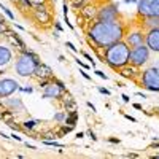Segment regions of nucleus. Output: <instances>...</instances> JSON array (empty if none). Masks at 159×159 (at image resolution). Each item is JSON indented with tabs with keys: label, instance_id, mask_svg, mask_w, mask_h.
<instances>
[{
	"label": "nucleus",
	"instance_id": "37",
	"mask_svg": "<svg viewBox=\"0 0 159 159\" xmlns=\"http://www.w3.org/2000/svg\"><path fill=\"white\" fill-rule=\"evenodd\" d=\"M124 118L129 119V121H132V123H137V119H135L134 116H130V115H124Z\"/></svg>",
	"mask_w": 159,
	"mask_h": 159
},
{
	"label": "nucleus",
	"instance_id": "29",
	"mask_svg": "<svg viewBox=\"0 0 159 159\" xmlns=\"http://www.w3.org/2000/svg\"><path fill=\"white\" fill-rule=\"evenodd\" d=\"M83 56H84V57H86V59H88V61L91 62V67L94 69V67H96V62H94V59L91 57V54H88V52H83Z\"/></svg>",
	"mask_w": 159,
	"mask_h": 159
},
{
	"label": "nucleus",
	"instance_id": "20",
	"mask_svg": "<svg viewBox=\"0 0 159 159\" xmlns=\"http://www.w3.org/2000/svg\"><path fill=\"white\" fill-rule=\"evenodd\" d=\"M56 137H57V132H52V130H48V132H45L43 135H38V139L40 140H56Z\"/></svg>",
	"mask_w": 159,
	"mask_h": 159
},
{
	"label": "nucleus",
	"instance_id": "4",
	"mask_svg": "<svg viewBox=\"0 0 159 159\" xmlns=\"http://www.w3.org/2000/svg\"><path fill=\"white\" fill-rule=\"evenodd\" d=\"M140 83L145 89L159 92V67H151L140 73Z\"/></svg>",
	"mask_w": 159,
	"mask_h": 159
},
{
	"label": "nucleus",
	"instance_id": "22",
	"mask_svg": "<svg viewBox=\"0 0 159 159\" xmlns=\"http://www.w3.org/2000/svg\"><path fill=\"white\" fill-rule=\"evenodd\" d=\"M0 10H2V11L5 13V15L8 16V19H10V21H15V15H13V13H11V10H8V8H5L2 2H0Z\"/></svg>",
	"mask_w": 159,
	"mask_h": 159
},
{
	"label": "nucleus",
	"instance_id": "27",
	"mask_svg": "<svg viewBox=\"0 0 159 159\" xmlns=\"http://www.w3.org/2000/svg\"><path fill=\"white\" fill-rule=\"evenodd\" d=\"M8 126H10L13 130H22V126L18 124V123H15V121H13V123H8Z\"/></svg>",
	"mask_w": 159,
	"mask_h": 159
},
{
	"label": "nucleus",
	"instance_id": "9",
	"mask_svg": "<svg viewBox=\"0 0 159 159\" xmlns=\"http://www.w3.org/2000/svg\"><path fill=\"white\" fill-rule=\"evenodd\" d=\"M124 42L127 43L129 48H135L139 45H143L145 43V34L142 30H134V32H129L124 35Z\"/></svg>",
	"mask_w": 159,
	"mask_h": 159
},
{
	"label": "nucleus",
	"instance_id": "28",
	"mask_svg": "<svg viewBox=\"0 0 159 159\" xmlns=\"http://www.w3.org/2000/svg\"><path fill=\"white\" fill-rule=\"evenodd\" d=\"M65 116H67V113H65V111H62V113H57L54 119H56V121H59V123H61V121H65Z\"/></svg>",
	"mask_w": 159,
	"mask_h": 159
},
{
	"label": "nucleus",
	"instance_id": "1",
	"mask_svg": "<svg viewBox=\"0 0 159 159\" xmlns=\"http://www.w3.org/2000/svg\"><path fill=\"white\" fill-rule=\"evenodd\" d=\"M124 35H126L124 27L118 19L116 21H94L88 29L89 43L102 49L123 40Z\"/></svg>",
	"mask_w": 159,
	"mask_h": 159
},
{
	"label": "nucleus",
	"instance_id": "32",
	"mask_svg": "<svg viewBox=\"0 0 159 159\" xmlns=\"http://www.w3.org/2000/svg\"><path fill=\"white\" fill-rule=\"evenodd\" d=\"M65 45H67V48H70L73 52H78V48H75V45L73 43H70V42H67V43H65Z\"/></svg>",
	"mask_w": 159,
	"mask_h": 159
},
{
	"label": "nucleus",
	"instance_id": "21",
	"mask_svg": "<svg viewBox=\"0 0 159 159\" xmlns=\"http://www.w3.org/2000/svg\"><path fill=\"white\" fill-rule=\"evenodd\" d=\"M37 123H38V121H35V119H30V121H24V123H22V129L32 130V129L37 126Z\"/></svg>",
	"mask_w": 159,
	"mask_h": 159
},
{
	"label": "nucleus",
	"instance_id": "49",
	"mask_svg": "<svg viewBox=\"0 0 159 159\" xmlns=\"http://www.w3.org/2000/svg\"><path fill=\"white\" fill-rule=\"evenodd\" d=\"M15 27H16V29H18V30H24V27H21V25H18V24H16V22H15Z\"/></svg>",
	"mask_w": 159,
	"mask_h": 159
},
{
	"label": "nucleus",
	"instance_id": "16",
	"mask_svg": "<svg viewBox=\"0 0 159 159\" xmlns=\"http://www.w3.org/2000/svg\"><path fill=\"white\" fill-rule=\"evenodd\" d=\"M34 76L38 78V80H42V78H52V70H51L49 65H46V64H43V62H40V64L37 65V69H35Z\"/></svg>",
	"mask_w": 159,
	"mask_h": 159
},
{
	"label": "nucleus",
	"instance_id": "10",
	"mask_svg": "<svg viewBox=\"0 0 159 159\" xmlns=\"http://www.w3.org/2000/svg\"><path fill=\"white\" fill-rule=\"evenodd\" d=\"M145 45L150 48V51L159 52V27L145 34Z\"/></svg>",
	"mask_w": 159,
	"mask_h": 159
},
{
	"label": "nucleus",
	"instance_id": "42",
	"mask_svg": "<svg viewBox=\"0 0 159 159\" xmlns=\"http://www.w3.org/2000/svg\"><path fill=\"white\" fill-rule=\"evenodd\" d=\"M150 148H156V150H157V148H159V142H154V143H151V147H150Z\"/></svg>",
	"mask_w": 159,
	"mask_h": 159
},
{
	"label": "nucleus",
	"instance_id": "11",
	"mask_svg": "<svg viewBox=\"0 0 159 159\" xmlns=\"http://www.w3.org/2000/svg\"><path fill=\"white\" fill-rule=\"evenodd\" d=\"M34 18L37 19V22L45 24V25L49 24L51 19H52V16H51V13H49V10H48L46 5H40V7L34 8Z\"/></svg>",
	"mask_w": 159,
	"mask_h": 159
},
{
	"label": "nucleus",
	"instance_id": "15",
	"mask_svg": "<svg viewBox=\"0 0 159 159\" xmlns=\"http://www.w3.org/2000/svg\"><path fill=\"white\" fill-rule=\"evenodd\" d=\"M118 73L121 75L123 78H127V80H134L139 73V67H135V65H132V64H126L124 67L121 69H118Z\"/></svg>",
	"mask_w": 159,
	"mask_h": 159
},
{
	"label": "nucleus",
	"instance_id": "30",
	"mask_svg": "<svg viewBox=\"0 0 159 159\" xmlns=\"http://www.w3.org/2000/svg\"><path fill=\"white\" fill-rule=\"evenodd\" d=\"M94 73H96V75H97L99 78H102V80H108V76H107V75H105V73H103L102 70H96Z\"/></svg>",
	"mask_w": 159,
	"mask_h": 159
},
{
	"label": "nucleus",
	"instance_id": "35",
	"mask_svg": "<svg viewBox=\"0 0 159 159\" xmlns=\"http://www.w3.org/2000/svg\"><path fill=\"white\" fill-rule=\"evenodd\" d=\"M54 27H56V30H57L59 34L64 30V29H62V25H61V22H54Z\"/></svg>",
	"mask_w": 159,
	"mask_h": 159
},
{
	"label": "nucleus",
	"instance_id": "48",
	"mask_svg": "<svg viewBox=\"0 0 159 159\" xmlns=\"http://www.w3.org/2000/svg\"><path fill=\"white\" fill-rule=\"evenodd\" d=\"M25 145H27V148H29V150H37V148L34 147V145H29V143H25Z\"/></svg>",
	"mask_w": 159,
	"mask_h": 159
},
{
	"label": "nucleus",
	"instance_id": "53",
	"mask_svg": "<svg viewBox=\"0 0 159 159\" xmlns=\"http://www.w3.org/2000/svg\"><path fill=\"white\" fill-rule=\"evenodd\" d=\"M70 2H75V0H70Z\"/></svg>",
	"mask_w": 159,
	"mask_h": 159
},
{
	"label": "nucleus",
	"instance_id": "34",
	"mask_svg": "<svg viewBox=\"0 0 159 159\" xmlns=\"http://www.w3.org/2000/svg\"><path fill=\"white\" fill-rule=\"evenodd\" d=\"M107 142H110V143H119V142H121V140H119V139H115V137H110V139H107Z\"/></svg>",
	"mask_w": 159,
	"mask_h": 159
},
{
	"label": "nucleus",
	"instance_id": "23",
	"mask_svg": "<svg viewBox=\"0 0 159 159\" xmlns=\"http://www.w3.org/2000/svg\"><path fill=\"white\" fill-rule=\"evenodd\" d=\"M72 130H73V126H61V132H57V135H65Z\"/></svg>",
	"mask_w": 159,
	"mask_h": 159
},
{
	"label": "nucleus",
	"instance_id": "25",
	"mask_svg": "<svg viewBox=\"0 0 159 159\" xmlns=\"http://www.w3.org/2000/svg\"><path fill=\"white\" fill-rule=\"evenodd\" d=\"M46 2H48V0H30L32 10H34V8H37V7H40V5H46Z\"/></svg>",
	"mask_w": 159,
	"mask_h": 159
},
{
	"label": "nucleus",
	"instance_id": "2",
	"mask_svg": "<svg viewBox=\"0 0 159 159\" xmlns=\"http://www.w3.org/2000/svg\"><path fill=\"white\" fill-rule=\"evenodd\" d=\"M129 52L130 48L127 46V43L124 40H119V42L103 48V62L113 70H118L129 64Z\"/></svg>",
	"mask_w": 159,
	"mask_h": 159
},
{
	"label": "nucleus",
	"instance_id": "50",
	"mask_svg": "<svg viewBox=\"0 0 159 159\" xmlns=\"http://www.w3.org/2000/svg\"><path fill=\"white\" fill-rule=\"evenodd\" d=\"M11 2H13V3H18V5H19V0H11Z\"/></svg>",
	"mask_w": 159,
	"mask_h": 159
},
{
	"label": "nucleus",
	"instance_id": "13",
	"mask_svg": "<svg viewBox=\"0 0 159 159\" xmlns=\"http://www.w3.org/2000/svg\"><path fill=\"white\" fill-rule=\"evenodd\" d=\"M97 11H99V8H97L96 5L86 3L83 8H80V15L84 18V21H88L89 24H92L91 21H96V18H97Z\"/></svg>",
	"mask_w": 159,
	"mask_h": 159
},
{
	"label": "nucleus",
	"instance_id": "14",
	"mask_svg": "<svg viewBox=\"0 0 159 159\" xmlns=\"http://www.w3.org/2000/svg\"><path fill=\"white\" fill-rule=\"evenodd\" d=\"M5 37H7L8 42L11 43V46H13V48H16L18 51L25 49V43H24V40H22V38H21V37H19L16 32H13L11 29L7 32V35H5Z\"/></svg>",
	"mask_w": 159,
	"mask_h": 159
},
{
	"label": "nucleus",
	"instance_id": "39",
	"mask_svg": "<svg viewBox=\"0 0 159 159\" xmlns=\"http://www.w3.org/2000/svg\"><path fill=\"white\" fill-rule=\"evenodd\" d=\"M121 99H123V100H124L126 103H129V102H130V99H129V96H126V94H123V96H121Z\"/></svg>",
	"mask_w": 159,
	"mask_h": 159
},
{
	"label": "nucleus",
	"instance_id": "41",
	"mask_svg": "<svg viewBox=\"0 0 159 159\" xmlns=\"http://www.w3.org/2000/svg\"><path fill=\"white\" fill-rule=\"evenodd\" d=\"M80 73L83 75V78H86V80H91V76H89V75H88V73H86L84 70H81V72H80Z\"/></svg>",
	"mask_w": 159,
	"mask_h": 159
},
{
	"label": "nucleus",
	"instance_id": "17",
	"mask_svg": "<svg viewBox=\"0 0 159 159\" xmlns=\"http://www.w3.org/2000/svg\"><path fill=\"white\" fill-rule=\"evenodd\" d=\"M13 59V52L10 48L0 45V65H8Z\"/></svg>",
	"mask_w": 159,
	"mask_h": 159
},
{
	"label": "nucleus",
	"instance_id": "40",
	"mask_svg": "<svg viewBox=\"0 0 159 159\" xmlns=\"http://www.w3.org/2000/svg\"><path fill=\"white\" fill-rule=\"evenodd\" d=\"M132 107H134L135 110H143V108H142V105H140V103H132Z\"/></svg>",
	"mask_w": 159,
	"mask_h": 159
},
{
	"label": "nucleus",
	"instance_id": "26",
	"mask_svg": "<svg viewBox=\"0 0 159 159\" xmlns=\"http://www.w3.org/2000/svg\"><path fill=\"white\" fill-rule=\"evenodd\" d=\"M75 62L80 65V67H81V69H84V70H88V69H91V65H88V64H84L83 61H80V57L78 59H75Z\"/></svg>",
	"mask_w": 159,
	"mask_h": 159
},
{
	"label": "nucleus",
	"instance_id": "7",
	"mask_svg": "<svg viewBox=\"0 0 159 159\" xmlns=\"http://www.w3.org/2000/svg\"><path fill=\"white\" fill-rule=\"evenodd\" d=\"M118 16H119L118 5L116 3H108V5H103L102 8H99L96 21H116Z\"/></svg>",
	"mask_w": 159,
	"mask_h": 159
},
{
	"label": "nucleus",
	"instance_id": "18",
	"mask_svg": "<svg viewBox=\"0 0 159 159\" xmlns=\"http://www.w3.org/2000/svg\"><path fill=\"white\" fill-rule=\"evenodd\" d=\"M142 27H145L147 30L157 29L159 27V16H147V18H143Z\"/></svg>",
	"mask_w": 159,
	"mask_h": 159
},
{
	"label": "nucleus",
	"instance_id": "5",
	"mask_svg": "<svg viewBox=\"0 0 159 159\" xmlns=\"http://www.w3.org/2000/svg\"><path fill=\"white\" fill-rule=\"evenodd\" d=\"M150 59V48L147 45H139L135 48H130L129 52V64L135 65V67H142L143 64H147Z\"/></svg>",
	"mask_w": 159,
	"mask_h": 159
},
{
	"label": "nucleus",
	"instance_id": "45",
	"mask_svg": "<svg viewBox=\"0 0 159 159\" xmlns=\"http://www.w3.org/2000/svg\"><path fill=\"white\" fill-rule=\"evenodd\" d=\"M11 137H13V139H15V140H18V142H21V140H22V139H21V137H18V135H16V134H13V135H11Z\"/></svg>",
	"mask_w": 159,
	"mask_h": 159
},
{
	"label": "nucleus",
	"instance_id": "36",
	"mask_svg": "<svg viewBox=\"0 0 159 159\" xmlns=\"http://www.w3.org/2000/svg\"><path fill=\"white\" fill-rule=\"evenodd\" d=\"M86 134H88V135H89V137H91L92 140H97V137H96V134H94V132H92V130H88V132H86Z\"/></svg>",
	"mask_w": 159,
	"mask_h": 159
},
{
	"label": "nucleus",
	"instance_id": "8",
	"mask_svg": "<svg viewBox=\"0 0 159 159\" xmlns=\"http://www.w3.org/2000/svg\"><path fill=\"white\" fill-rule=\"evenodd\" d=\"M19 89V84L11 78H0V97H10Z\"/></svg>",
	"mask_w": 159,
	"mask_h": 159
},
{
	"label": "nucleus",
	"instance_id": "12",
	"mask_svg": "<svg viewBox=\"0 0 159 159\" xmlns=\"http://www.w3.org/2000/svg\"><path fill=\"white\" fill-rule=\"evenodd\" d=\"M64 89L57 84V83H54V81H51L46 88H45V91H43V99H59L62 94H64Z\"/></svg>",
	"mask_w": 159,
	"mask_h": 159
},
{
	"label": "nucleus",
	"instance_id": "44",
	"mask_svg": "<svg viewBox=\"0 0 159 159\" xmlns=\"http://www.w3.org/2000/svg\"><path fill=\"white\" fill-rule=\"evenodd\" d=\"M84 137V132H78L76 134V139H83Z\"/></svg>",
	"mask_w": 159,
	"mask_h": 159
},
{
	"label": "nucleus",
	"instance_id": "47",
	"mask_svg": "<svg viewBox=\"0 0 159 159\" xmlns=\"http://www.w3.org/2000/svg\"><path fill=\"white\" fill-rule=\"evenodd\" d=\"M137 96H139V97H143V99H147V96H145L143 92H137Z\"/></svg>",
	"mask_w": 159,
	"mask_h": 159
},
{
	"label": "nucleus",
	"instance_id": "43",
	"mask_svg": "<svg viewBox=\"0 0 159 159\" xmlns=\"http://www.w3.org/2000/svg\"><path fill=\"white\" fill-rule=\"evenodd\" d=\"M86 105H88V107H89V108H92V111H96V107H94V105H92L91 102H88Z\"/></svg>",
	"mask_w": 159,
	"mask_h": 159
},
{
	"label": "nucleus",
	"instance_id": "52",
	"mask_svg": "<svg viewBox=\"0 0 159 159\" xmlns=\"http://www.w3.org/2000/svg\"><path fill=\"white\" fill-rule=\"evenodd\" d=\"M51 2H56V0H51Z\"/></svg>",
	"mask_w": 159,
	"mask_h": 159
},
{
	"label": "nucleus",
	"instance_id": "51",
	"mask_svg": "<svg viewBox=\"0 0 159 159\" xmlns=\"http://www.w3.org/2000/svg\"><path fill=\"white\" fill-rule=\"evenodd\" d=\"M0 103H2V97H0Z\"/></svg>",
	"mask_w": 159,
	"mask_h": 159
},
{
	"label": "nucleus",
	"instance_id": "38",
	"mask_svg": "<svg viewBox=\"0 0 159 159\" xmlns=\"http://www.w3.org/2000/svg\"><path fill=\"white\" fill-rule=\"evenodd\" d=\"M140 154H137V153H129V154H126V157H132V159H134V157H139Z\"/></svg>",
	"mask_w": 159,
	"mask_h": 159
},
{
	"label": "nucleus",
	"instance_id": "6",
	"mask_svg": "<svg viewBox=\"0 0 159 159\" xmlns=\"http://www.w3.org/2000/svg\"><path fill=\"white\" fill-rule=\"evenodd\" d=\"M137 13L140 16H159V0H139Z\"/></svg>",
	"mask_w": 159,
	"mask_h": 159
},
{
	"label": "nucleus",
	"instance_id": "46",
	"mask_svg": "<svg viewBox=\"0 0 159 159\" xmlns=\"http://www.w3.org/2000/svg\"><path fill=\"white\" fill-rule=\"evenodd\" d=\"M0 137H2V139H10V137H8L7 134H3V132H2V130H0Z\"/></svg>",
	"mask_w": 159,
	"mask_h": 159
},
{
	"label": "nucleus",
	"instance_id": "3",
	"mask_svg": "<svg viewBox=\"0 0 159 159\" xmlns=\"http://www.w3.org/2000/svg\"><path fill=\"white\" fill-rule=\"evenodd\" d=\"M40 62L42 61H40V56L37 52H34L30 49H22V51H19V56L16 59L15 70L19 76H34L35 69Z\"/></svg>",
	"mask_w": 159,
	"mask_h": 159
},
{
	"label": "nucleus",
	"instance_id": "31",
	"mask_svg": "<svg viewBox=\"0 0 159 159\" xmlns=\"http://www.w3.org/2000/svg\"><path fill=\"white\" fill-rule=\"evenodd\" d=\"M99 92H100V94H103V96H110L111 94V92L108 89H105V88H99Z\"/></svg>",
	"mask_w": 159,
	"mask_h": 159
},
{
	"label": "nucleus",
	"instance_id": "33",
	"mask_svg": "<svg viewBox=\"0 0 159 159\" xmlns=\"http://www.w3.org/2000/svg\"><path fill=\"white\" fill-rule=\"evenodd\" d=\"M64 16H69V5H67V0L64 2Z\"/></svg>",
	"mask_w": 159,
	"mask_h": 159
},
{
	"label": "nucleus",
	"instance_id": "19",
	"mask_svg": "<svg viewBox=\"0 0 159 159\" xmlns=\"http://www.w3.org/2000/svg\"><path fill=\"white\" fill-rule=\"evenodd\" d=\"M78 123V111L73 110V111H69L67 116H65V124H69V126H73Z\"/></svg>",
	"mask_w": 159,
	"mask_h": 159
},
{
	"label": "nucleus",
	"instance_id": "24",
	"mask_svg": "<svg viewBox=\"0 0 159 159\" xmlns=\"http://www.w3.org/2000/svg\"><path fill=\"white\" fill-rule=\"evenodd\" d=\"M51 81H52V78H42V80H40V83H38L40 89H42V88L45 89V88H46V86H48Z\"/></svg>",
	"mask_w": 159,
	"mask_h": 159
}]
</instances>
